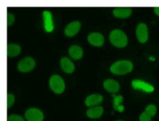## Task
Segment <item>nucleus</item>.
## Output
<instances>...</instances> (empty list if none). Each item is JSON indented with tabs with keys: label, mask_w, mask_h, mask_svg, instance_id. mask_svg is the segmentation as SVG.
Here are the masks:
<instances>
[{
	"label": "nucleus",
	"mask_w": 159,
	"mask_h": 121,
	"mask_svg": "<svg viewBox=\"0 0 159 121\" xmlns=\"http://www.w3.org/2000/svg\"><path fill=\"white\" fill-rule=\"evenodd\" d=\"M154 12H155V14L159 16V7H155L154 8Z\"/></svg>",
	"instance_id": "obj_23"
},
{
	"label": "nucleus",
	"mask_w": 159,
	"mask_h": 121,
	"mask_svg": "<svg viewBox=\"0 0 159 121\" xmlns=\"http://www.w3.org/2000/svg\"><path fill=\"white\" fill-rule=\"evenodd\" d=\"M21 52V48L17 44H10L7 46V54L9 57H16L18 56Z\"/></svg>",
	"instance_id": "obj_18"
},
{
	"label": "nucleus",
	"mask_w": 159,
	"mask_h": 121,
	"mask_svg": "<svg viewBox=\"0 0 159 121\" xmlns=\"http://www.w3.org/2000/svg\"><path fill=\"white\" fill-rule=\"evenodd\" d=\"M132 9L129 7H117L113 11L114 16L118 18H127L132 14Z\"/></svg>",
	"instance_id": "obj_12"
},
{
	"label": "nucleus",
	"mask_w": 159,
	"mask_h": 121,
	"mask_svg": "<svg viewBox=\"0 0 159 121\" xmlns=\"http://www.w3.org/2000/svg\"><path fill=\"white\" fill-rule=\"evenodd\" d=\"M81 28V24L78 21H75V22H71L69 24L65 30V34L66 36L69 37H72L76 35L79 32Z\"/></svg>",
	"instance_id": "obj_8"
},
{
	"label": "nucleus",
	"mask_w": 159,
	"mask_h": 121,
	"mask_svg": "<svg viewBox=\"0 0 159 121\" xmlns=\"http://www.w3.org/2000/svg\"><path fill=\"white\" fill-rule=\"evenodd\" d=\"M36 62L32 58L27 57L21 60L18 65V69L22 72H30L35 67Z\"/></svg>",
	"instance_id": "obj_4"
},
{
	"label": "nucleus",
	"mask_w": 159,
	"mask_h": 121,
	"mask_svg": "<svg viewBox=\"0 0 159 121\" xmlns=\"http://www.w3.org/2000/svg\"><path fill=\"white\" fill-rule=\"evenodd\" d=\"M69 54L74 60H79L83 56V49L78 45H72L69 50Z\"/></svg>",
	"instance_id": "obj_17"
},
{
	"label": "nucleus",
	"mask_w": 159,
	"mask_h": 121,
	"mask_svg": "<svg viewBox=\"0 0 159 121\" xmlns=\"http://www.w3.org/2000/svg\"><path fill=\"white\" fill-rule=\"evenodd\" d=\"M111 43L118 48L125 47L128 44V38L124 33L120 30H113L110 35Z\"/></svg>",
	"instance_id": "obj_2"
},
{
	"label": "nucleus",
	"mask_w": 159,
	"mask_h": 121,
	"mask_svg": "<svg viewBox=\"0 0 159 121\" xmlns=\"http://www.w3.org/2000/svg\"><path fill=\"white\" fill-rule=\"evenodd\" d=\"M103 98L102 95L95 94H91L85 100V105L87 106H92L98 105V104H101L103 101Z\"/></svg>",
	"instance_id": "obj_11"
},
{
	"label": "nucleus",
	"mask_w": 159,
	"mask_h": 121,
	"mask_svg": "<svg viewBox=\"0 0 159 121\" xmlns=\"http://www.w3.org/2000/svg\"><path fill=\"white\" fill-rule=\"evenodd\" d=\"M103 113V108L102 106H95L87 111V115L90 119H98L101 117Z\"/></svg>",
	"instance_id": "obj_16"
},
{
	"label": "nucleus",
	"mask_w": 159,
	"mask_h": 121,
	"mask_svg": "<svg viewBox=\"0 0 159 121\" xmlns=\"http://www.w3.org/2000/svg\"><path fill=\"white\" fill-rule=\"evenodd\" d=\"M118 121H122V120H118Z\"/></svg>",
	"instance_id": "obj_24"
},
{
	"label": "nucleus",
	"mask_w": 159,
	"mask_h": 121,
	"mask_svg": "<svg viewBox=\"0 0 159 121\" xmlns=\"http://www.w3.org/2000/svg\"><path fill=\"white\" fill-rule=\"evenodd\" d=\"M157 113V107L150 104L146 108V110L144 112H142L140 116V121H150L152 116L156 115Z\"/></svg>",
	"instance_id": "obj_7"
},
{
	"label": "nucleus",
	"mask_w": 159,
	"mask_h": 121,
	"mask_svg": "<svg viewBox=\"0 0 159 121\" xmlns=\"http://www.w3.org/2000/svg\"><path fill=\"white\" fill-rule=\"evenodd\" d=\"M15 102V97L14 95H12L11 94H8L7 97V108H10L12 105H13L14 103Z\"/></svg>",
	"instance_id": "obj_20"
},
{
	"label": "nucleus",
	"mask_w": 159,
	"mask_h": 121,
	"mask_svg": "<svg viewBox=\"0 0 159 121\" xmlns=\"http://www.w3.org/2000/svg\"><path fill=\"white\" fill-rule=\"evenodd\" d=\"M88 41L91 45L99 47L104 43V37L99 33H92L88 36Z\"/></svg>",
	"instance_id": "obj_9"
},
{
	"label": "nucleus",
	"mask_w": 159,
	"mask_h": 121,
	"mask_svg": "<svg viewBox=\"0 0 159 121\" xmlns=\"http://www.w3.org/2000/svg\"><path fill=\"white\" fill-rule=\"evenodd\" d=\"M103 86L109 93H114L120 90V84L118 82H116L112 79H108L103 83Z\"/></svg>",
	"instance_id": "obj_13"
},
{
	"label": "nucleus",
	"mask_w": 159,
	"mask_h": 121,
	"mask_svg": "<svg viewBox=\"0 0 159 121\" xmlns=\"http://www.w3.org/2000/svg\"><path fill=\"white\" fill-rule=\"evenodd\" d=\"M43 18L44 21V28L47 32H51L53 30V22L52 14L48 11H44L43 12Z\"/></svg>",
	"instance_id": "obj_14"
},
{
	"label": "nucleus",
	"mask_w": 159,
	"mask_h": 121,
	"mask_svg": "<svg viewBox=\"0 0 159 121\" xmlns=\"http://www.w3.org/2000/svg\"><path fill=\"white\" fill-rule=\"evenodd\" d=\"M132 85L134 89H141L147 93H151L154 91V87L148 83L139 80H134L132 82Z\"/></svg>",
	"instance_id": "obj_10"
},
{
	"label": "nucleus",
	"mask_w": 159,
	"mask_h": 121,
	"mask_svg": "<svg viewBox=\"0 0 159 121\" xmlns=\"http://www.w3.org/2000/svg\"><path fill=\"white\" fill-rule=\"evenodd\" d=\"M133 68L131 62L127 60H121L116 62L111 66V72L114 74L123 75L130 72Z\"/></svg>",
	"instance_id": "obj_1"
},
{
	"label": "nucleus",
	"mask_w": 159,
	"mask_h": 121,
	"mask_svg": "<svg viewBox=\"0 0 159 121\" xmlns=\"http://www.w3.org/2000/svg\"><path fill=\"white\" fill-rule=\"evenodd\" d=\"M61 66L62 70L67 74H71L75 70V66L68 58L64 57L61 60Z\"/></svg>",
	"instance_id": "obj_15"
},
{
	"label": "nucleus",
	"mask_w": 159,
	"mask_h": 121,
	"mask_svg": "<svg viewBox=\"0 0 159 121\" xmlns=\"http://www.w3.org/2000/svg\"><path fill=\"white\" fill-rule=\"evenodd\" d=\"M50 87L56 94H61L64 92L65 84L62 78L58 75H53L50 79Z\"/></svg>",
	"instance_id": "obj_3"
},
{
	"label": "nucleus",
	"mask_w": 159,
	"mask_h": 121,
	"mask_svg": "<svg viewBox=\"0 0 159 121\" xmlns=\"http://www.w3.org/2000/svg\"><path fill=\"white\" fill-rule=\"evenodd\" d=\"M7 121H25V120L20 115H11L8 117Z\"/></svg>",
	"instance_id": "obj_21"
},
{
	"label": "nucleus",
	"mask_w": 159,
	"mask_h": 121,
	"mask_svg": "<svg viewBox=\"0 0 159 121\" xmlns=\"http://www.w3.org/2000/svg\"><path fill=\"white\" fill-rule=\"evenodd\" d=\"M25 117L28 121H43L44 115L43 112L38 108H32L26 112Z\"/></svg>",
	"instance_id": "obj_5"
},
{
	"label": "nucleus",
	"mask_w": 159,
	"mask_h": 121,
	"mask_svg": "<svg viewBox=\"0 0 159 121\" xmlns=\"http://www.w3.org/2000/svg\"><path fill=\"white\" fill-rule=\"evenodd\" d=\"M15 21V17L13 14L8 13L7 15V26H11L13 23Z\"/></svg>",
	"instance_id": "obj_22"
},
{
	"label": "nucleus",
	"mask_w": 159,
	"mask_h": 121,
	"mask_svg": "<svg viewBox=\"0 0 159 121\" xmlns=\"http://www.w3.org/2000/svg\"><path fill=\"white\" fill-rule=\"evenodd\" d=\"M123 101V98L121 96H117L114 99V109L118 112H122L124 110V107L121 105V103Z\"/></svg>",
	"instance_id": "obj_19"
},
{
	"label": "nucleus",
	"mask_w": 159,
	"mask_h": 121,
	"mask_svg": "<svg viewBox=\"0 0 159 121\" xmlns=\"http://www.w3.org/2000/svg\"><path fill=\"white\" fill-rule=\"evenodd\" d=\"M136 36L141 43H145L148 40V32L147 26L143 23L138 25L136 28Z\"/></svg>",
	"instance_id": "obj_6"
}]
</instances>
